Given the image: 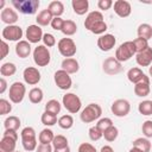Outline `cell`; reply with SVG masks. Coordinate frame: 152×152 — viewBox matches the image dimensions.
Listing matches in <instances>:
<instances>
[{"instance_id": "6da1fadb", "label": "cell", "mask_w": 152, "mask_h": 152, "mask_svg": "<svg viewBox=\"0 0 152 152\" xmlns=\"http://www.w3.org/2000/svg\"><path fill=\"white\" fill-rule=\"evenodd\" d=\"M101 115H102L101 106L97 103H89L81 112L80 119L84 124H90V122H94V121L101 119Z\"/></svg>"}, {"instance_id": "7a4b0ae2", "label": "cell", "mask_w": 152, "mask_h": 152, "mask_svg": "<svg viewBox=\"0 0 152 152\" xmlns=\"http://www.w3.org/2000/svg\"><path fill=\"white\" fill-rule=\"evenodd\" d=\"M134 55H137V50L134 46L133 40H128L122 44H120V46L115 50V55L114 57L119 61V62H127L129 61Z\"/></svg>"}, {"instance_id": "3957f363", "label": "cell", "mask_w": 152, "mask_h": 152, "mask_svg": "<svg viewBox=\"0 0 152 152\" xmlns=\"http://www.w3.org/2000/svg\"><path fill=\"white\" fill-rule=\"evenodd\" d=\"M11 4L23 14H34L40 5L39 0H12Z\"/></svg>"}, {"instance_id": "277c9868", "label": "cell", "mask_w": 152, "mask_h": 152, "mask_svg": "<svg viewBox=\"0 0 152 152\" xmlns=\"http://www.w3.org/2000/svg\"><path fill=\"white\" fill-rule=\"evenodd\" d=\"M32 56H33V62L36 63L37 66H46L51 61L50 50L45 45L36 46L32 52Z\"/></svg>"}, {"instance_id": "5b68a950", "label": "cell", "mask_w": 152, "mask_h": 152, "mask_svg": "<svg viewBox=\"0 0 152 152\" xmlns=\"http://www.w3.org/2000/svg\"><path fill=\"white\" fill-rule=\"evenodd\" d=\"M62 104L64 106V108L69 113L76 114V113H78L81 110L82 101H81V99L76 94H74V93H66L65 95H63Z\"/></svg>"}, {"instance_id": "8992f818", "label": "cell", "mask_w": 152, "mask_h": 152, "mask_svg": "<svg viewBox=\"0 0 152 152\" xmlns=\"http://www.w3.org/2000/svg\"><path fill=\"white\" fill-rule=\"evenodd\" d=\"M57 49L59 51V53L65 57V58H71L76 55V51H77V48H76V44L75 42L71 39V38H61L57 43Z\"/></svg>"}, {"instance_id": "52a82bcc", "label": "cell", "mask_w": 152, "mask_h": 152, "mask_svg": "<svg viewBox=\"0 0 152 152\" xmlns=\"http://www.w3.org/2000/svg\"><path fill=\"white\" fill-rule=\"evenodd\" d=\"M26 94V87L23 82H13L10 86V90H8V97L10 101L12 103H20Z\"/></svg>"}, {"instance_id": "ba28073f", "label": "cell", "mask_w": 152, "mask_h": 152, "mask_svg": "<svg viewBox=\"0 0 152 152\" xmlns=\"http://www.w3.org/2000/svg\"><path fill=\"white\" fill-rule=\"evenodd\" d=\"M23 28L18 25H7L2 28L1 37L2 40H10V42H20L23 38Z\"/></svg>"}, {"instance_id": "9c48e42d", "label": "cell", "mask_w": 152, "mask_h": 152, "mask_svg": "<svg viewBox=\"0 0 152 152\" xmlns=\"http://www.w3.org/2000/svg\"><path fill=\"white\" fill-rule=\"evenodd\" d=\"M110 110H112V113L115 116L124 118V116H126L129 113V110H131V103L126 99H118V100H115L112 103Z\"/></svg>"}, {"instance_id": "30bf717a", "label": "cell", "mask_w": 152, "mask_h": 152, "mask_svg": "<svg viewBox=\"0 0 152 152\" xmlns=\"http://www.w3.org/2000/svg\"><path fill=\"white\" fill-rule=\"evenodd\" d=\"M53 80H55L56 86L62 90H68L72 86V80H71L70 75L66 71H64L63 69H59L55 72Z\"/></svg>"}, {"instance_id": "8fae6325", "label": "cell", "mask_w": 152, "mask_h": 152, "mask_svg": "<svg viewBox=\"0 0 152 152\" xmlns=\"http://www.w3.org/2000/svg\"><path fill=\"white\" fill-rule=\"evenodd\" d=\"M25 36H26V39L28 43L31 44H37L39 43L40 40H43V30L39 25L37 24H33V25H28L27 28H26V32H25Z\"/></svg>"}, {"instance_id": "7c38bea8", "label": "cell", "mask_w": 152, "mask_h": 152, "mask_svg": "<svg viewBox=\"0 0 152 152\" xmlns=\"http://www.w3.org/2000/svg\"><path fill=\"white\" fill-rule=\"evenodd\" d=\"M102 69L107 75H116L122 70V64L115 57H108L103 61Z\"/></svg>"}, {"instance_id": "4fadbf2b", "label": "cell", "mask_w": 152, "mask_h": 152, "mask_svg": "<svg viewBox=\"0 0 152 152\" xmlns=\"http://www.w3.org/2000/svg\"><path fill=\"white\" fill-rule=\"evenodd\" d=\"M23 78L25 81L26 84L28 86H36L39 83L42 76H40V72L37 68L34 66H27L24 69L23 71Z\"/></svg>"}, {"instance_id": "5bb4252c", "label": "cell", "mask_w": 152, "mask_h": 152, "mask_svg": "<svg viewBox=\"0 0 152 152\" xmlns=\"http://www.w3.org/2000/svg\"><path fill=\"white\" fill-rule=\"evenodd\" d=\"M115 44H116V38L110 33H104L97 38V48L103 52L110 51L115 46Z\"/></svg>"}, {"instance_id": "9a60e30c", "label": "cell", "mask_w": 152, "mask_h": 152, "mask_svg": "<svg viewBox=\"0 0 152 152\" xmlns=\"http://www.w3.org/2000/svg\"><path fill=\"white\" fill-rule=\"evenodd\" d=\"M114 12L116 15H119L120 18H126L131 14L132 12V6L128 1L126 0H116L114 4Z\"/></svg>"}, {"instance_id": "2e32d148", "label": "cell", "mask_w": 152, "mask_h": 152, "mask_svg": "<svg viewBox=\"0 0 152 152\" xmlns=\"http://www.w3.org/2000/svg\"><path fill=\"white\" fill-rule=\"evenodd\" d=\"M137 64L140 66H150L152 64V48H147L141 52L135 55Z\"/></svg>"}, {"instance_id": "e0dca14e", "label": "cell", "mask_w": 152, "mask_h": 152, "mask_svg": "<svg viewBox=\"0 0 152 152\" xmlns=\"http://www.w3.org/2000/svg\"><path fill=\"white\" fill-rule=\"evenodd\" d=\"M0 19L7 25H15L18 21V13L11 7H5L0 13Z\"/></svg>"}, {"instance_id": "ac0fdd59", "label": "cell", "mask_w": 152, "mask_h": 152, "mask_svg": "<svg viewBox=\"0 0 152 152\" xmlns=\"http://www.w3.org/2000/svg\"><path fill=\"white\" fill-rule=\"evenodd\" d=\"M150 78L148 76L146 78H144L142 81H140L139 83L134 84V94L139 97H146L150 94Z\"/></svg>"}, {"instance_id": "d6986e66", "label": "cell", "mask_w": 152, "mask_h": 152, "mask_svg": "<svg viewBox=\"0 0 152 152\" xmlns=\"http://www.w3.org/2000/svg\"><path fill=\"white\" fill-rule=\"evenodd\" d=\"M32 51V48H31V43H28L27 40H20L15 45V53L18 57L20 58H26L30 56Z\"/></svg>"}, {"instance_id": "ffe728a7", "label": "cell", "mask_w": 152, "mask_h": 152, "mask_svg": "<svg viewBox=\"0 0 152 152\" xmlns=\"http://www.w3.org/2000/svg\"><path fill=\"white\" fill-rule=\"evenodd\" d=\"M62 69L64 71H66L69 75L70 74H76L78 70H80V64L77 62V59H75L74 57L71 58H64L62 61V64H61Z\"/></svg>"}, {"instance_id": "44dd1931", "label": "cell", "mask_w": 152, "mask_h": 152, "mask_svg": "<svg viewBox=\"0 0 152 152\" xmlns=\"http://www.w3.org/2000/svg\"><path fill=\"white\" fill-rule=\"evenodd\" d=\"M103 20V14L100 12V11H93L90 13H88V15L86 17V20H84V27L89 31L93 25H95L96 23L99 21H102Z\"/></svg>"}, {"instance_id": "7402d4cb", "label": "cell", "mask_w": 152, "mask_h": 152, "mask_svg": "<svg viewBox=\"0 0 152 152\" xmlns=\"http://www.w3.org/2000/svg\"><path fill=\"white\" fill-rule=\"evenodd\" d=\"M146 77H147V76L142 72V70H141L140 68H137V66L131 68V69L127 71V78H128V81L132 82V83H134V84L139 83L140 81H142V80L146 78Z\"/></svg>"}, {"instance_id": "603a6c76", "label": "cell", "mask_w": 152, "mask_h": 152, "mask_svg": "<svg viewBox=\"0 0 152 152\" xmlns=\"http://www.w3.org/2000/svg\"><path fill=\"white\" fill-rule=\"evenodd\" d=\"M71 6L74 12L77 15H83L88 12L89 8V1L88 0H72L71 1Z\"/></svg>"}, {"instance_id": "cb8c5ba5", "label": "cell", "mask_w": 152, "mask_h": 152, "mask_svg": "<svg viewBox=\"0 0 152 152\" xmlns=\"http://www.w3.org/2000/svg\"><path fill=\"white\" fill-rule=\"evenodd\" d=\"M52 19H53L52 14L50 13V11H49L48 8H45V10H42V11L38 13V15H37V18H36V21H37V25H39V26L42 27V26H48V25H50L51 21H52Z\"/></svg>"}, {"instance_id": "d4e9b609", "label": "cell", "mask_w": 152, "mask_h": 152, "mask_svg": "<svg viewBox=\"0 0 152 152\" xmlns=\"http://www.w3.org/2000/svg\"><path fill=\"white\" fill-rule=\"evenodd\" d=\"M17 140L10 137H4L0 140V152H14L15 151Z\"/></svg>"}, {"instance_id": "484cf974", "label": "cell", "mask_w": 152, "mask_h": 152, "mask_svg": "<svg viewBox=\"0 0 152 152\" xmlns=\"http://www.w3.org/2000/svg\"><path fill=\"white\" fill-rule=\"evenodd\" d=\"M48 10L50 11V13L52 14L53 18L56 17H61L63 13H64V5L62 1H58V0H55V1H51L48 6Z\"/></svg>"}, {"instance_id": "4316f807", "label": "cell", "mask_w": 152, "mask_h": 152, "mask_svg": "<svg viewBox=\"0 0 152 152\" xmlns=\"http://www.w3.org/2000/svg\"><path fill=\"white\" fill-rule=\"evenodd\" d=\"M44 99V93L39 87H33L30 91H28V100L31 103L38 104L43 101Z\"/></svg>"}, {"instance_id": "83f0119b", "label": "cell", "mask_w": 152, "mask_h": 152, "mask_svg": "<svg viewBox=\"0 0 152 152\" xmlns=\"http://www.w3.org/2000/svg\"><path fill=\"white\" fill-rule=\"evenodd\" d=\"M53 138H55V133L52 132V129H50L48 127L42 129L39 135H38L39 144H52Z\"/></svg>"}, {"instance_id": "f1b7e54d", "label": "cell", "mask_w": 152, "mask_h": 152, "mask_svg": "<svg viewBox=\"0 0 152 152\" xmlns=\"http://www.w3.org/2000/svg\"><path fill=\"white\" fill-rule=\"evenodd\" d=\"M137 33H138V37L139 38H144L146 40L151 39L152 38V26L150 24H140L138 26V30H137Z\"/></svg>"}, {"instance_id": "f546056e", "label": "cell", "mask_w": 152, "mask_h": 152, "mask_svg": "<svg viewBox=\"0 0 152 152\" xmlns=\"http://www.w3.org/2000/svg\"><path fill=\"white\" fill-rule=\"evenodd\" d=\"M61 31H62V33H63L64 36H66V37L74 36V34L77 32V25H76V23H75L74 20H70V19L64 20V24H63V27H62Z\"/></svg>"}, {"instance_id": "4dcf8cb0", "label": "cell", "mask_w": 152, "mask_h": 152, "mask_svg": "<svg viewBox=\"0 0 152 152\" xmlns=\"http://www.w3.org/2000/svg\"><path fill=\"white\" fill-rule=\"evenodd\" d=\"M20 125H21V121L15 115H10L4 121L5 129H14V131H18V128L20 127Z\"/></svg>"}, {"instance_id": "1f68e13d", "label": "cell", "mask_w": 152, "mask_h": 152, "mask_svg": "<svg viewBox=\"0 0 152 152\" xmlns=\"http://www.w3.org/2000/svg\"><path fill=\"white\" fill-rule=\"evenodd\" d=\"M17 71V66L14 63L12 62H6L0 66V74L2 77H8V76H13Z\"/></svg>"}, {"instance_id": "d6a6232c", "label": "cell", "mask_w": 152, "mask_h": 152, "mask_svg": "<svg viewBox=\"0 0 152 152\" xmlns=\"http://www.w3.org/2000/svg\"><path fill=\"white\" fill-rule=\"evenodd\" d=\"M133 146L141 150L142 152H151V142L147 138H137L133 140Z\"/></svg>"}, {"instance_id": "836d02e7", "label": "cell", "mask_w": 152, "mask_h": 152, "mask_svg": "<svg viewBox=\"0 0 152 152\" xmlns=\"http://www.w3.org/2000/svg\"><path fill=\"white\" fill-rule=\"evenodd\" d=\"M40 121H42V124L45 125L46 127H50V126L56 125L57 121H58V119H57V115H55V114H52V113L45 110V112L42 114V116H40Z\"/></svg>"}, {"instance_id": "e575fe53", "label": "cell", "mask_w": 152, "mask_h": 152, "mask_svg": "<svg viewBox=\"0 0 152 152\" xmlns=\"http://www.w3.org/2000/svg\"><path fill=\"white\" fill-rule=\"evenodd\" d=\"M57 124L62 129H70L74 126V118L70 114H64L61 118H58Z\"/></svg>"}, {"instance_id": "d590c367", "label": "cell", "mask_w": 152, "mask_h": 152, "mask_svg": "<svg viewBox=\"0 0 152 152\" xmlns=\"http://www.w3.org/2000/svg\"><path fill=\"white\" fill-rule=\"evenodd\" d=\"M61 109H62V104H61L57 100H55V99L49 100V101L46 102V104H45V110H46V112H50V113H52V114H55V115L59 114Z\"/></svg>"}, {"instance_id": "8d00e7d4", "label": "cell", "mask_w": 152, "mask_h": 152, "mask_svg": "<svg viewBox=\"0 0 152 152\" xmlns=\"http://www.w3.org/2000/svg\"><path fill=\"white\" fill-rule=\"evenodd\" d=\"M138 110L141 115H152V101L144 100L138 104Z\"/></svg>"}, {"instance_id": "74e56055", "label": "cell", "mask_w": 152, "mask_h": 152, "mask_svg": "<svg viewBox=\"0 0 152 152\" xmlns=\"http://www.w3.org/2000/svg\"><path fill=\"white\" fill-rule=\"evenodd\" d=\"M118 135H119V129H118V127H115L114 125L110 126L109 128H107V129L103 132V138H104V140H107L108 142L114 141V140L118 138Z\"/></svg>"}, {"instance_id": "f35d334b", "label": "cell", "mask_w": 152, "mask_h": 152, "mask_svg": "<svg viewBox=\"0 0 152 152\" xmlns=\"http://www.w3.org/2000/svg\"><path fill=\"white\" fill-rule=\"evenodd\" d=\"M52 146H53V150L64 148V147L69 146L66 137H64V135H62V134H57V135H55L53 141H52Z\"/></svg>"}, {"instance_id": "ab89813d", "label": "cell", "mask_w": 152, "mask_h": 152, "mask_svg": "<svg viewBox=\"0 0 152 152\" xmlns=\"http://www.w3.org/2000/svg\"><path fill=\"white\" fill-rule=\"evenodd\" d=\"M20 138H21V140H32V139H37L34 128H33V127H30V126L23 128L21 132H20Z\"/></svg>"}, {"instance_id": "60d3db41", "label": "cell", "mask_w": 152, "mask_h": 152, "mask_svg": "<svg viewBox=\"0 0 152 152\" xmlns=\"http://www.w3.org/2000/svg\"><path fill=\"white\" fill-rule=\"evenodd\" d=\"M106 30H107V24L104 23V20H102V21H99L95 25H93L89 31L94 34H101L102 36L106 32Z\"/></svg>"}, {"instance_id": "b9f144b4", "label": "cell", "mask_w": 152, "mask_h": 152, "mask_svg": "<svg viewBox=\"0 0 152 152\" xmlns=\"http://www.w3.org/2000/svg\"><path fill=\"white\" fill-rule=\"evenodd\" d=\"M88 134H89L90 140H93V141H97V140H100L103 137V132L101 129H99L96 126L90 127L89 131H88Z\"/></svg>"}, {"instance_id": "7bdbcfd3", "label": "cell", "mask_w": 152, "mask_h": 152, "mask_svg": "<svg viewBox=\"0 0 152 152\" xmlns=\"http://www.w3.org/2000/svg\"><path fill=\"white\" fill-rule=\"evenodd\" d=\"M133 43H134L137 53H138V52H141V51H144L145 49L148 48V40H146V39H144V38H139V37H138V38H135V39L133 40Z\"/></svg>"}, {"instance_id": "ee69618b", "label": "cell", "mask_w": 152, "mask_h": 152, "mask_svg": "<svg viewBox=\"0 0 152 152\" xmlns=\"http://www.w3.org/2000/svg\"><path fill=\"white\" fill-rule=\"evenodd\" d=\"M99 129H101L102 132H104L107 128H109L110 126H113V121H112V119H109V118H101V119H99L97 120V124L95 125Z\"/></svg>"}, {"instance_id": "f6af8a7d", "label": "cell", "mask_w": 152, "mask_h": 152, "mask_svg": "<svg viewBox=\"0 0 152 152\" xmlns=\"http://www.w3.org/2000/svg\"><path fill=\"white\" fill-rule=\"evenodd\" d=\"M12 112V104L8 100L1 99L0 100V115H6Z\"/></svg>"}, {"instance_id": "bcb514c9", "label": "cell", "mask_w": 152, "mask_h": 152, "mask_svg": "<svg viewBox=\"0 0 152 152\" xmlns=\"http://www.w3.org/2000/svg\"><path fill=\"white\" fill-rule=\"evenodd\" d=\"M141 131L142 134L145 135V138H152V120H146L142 122L141 126Z\"/></svg>"}, {"instance_id": "7dc6e473", "label": "cell", "mask_w": 152, "mask_h": 152, "mask_svg": "<svg viewBox=\"0 0 152 152\" xmlns=\"http://www.w3.org/2000/svg\"><path fill=\"white\" fill-rule=\"evenodd\" d=\"M21 144H23V147L25 151H34L37 150L38 147V142H37V139H32V140H21Z\"/></svg>"}, {"instance_id": "c3c4849f", "label": "cell", "mask_w": 152, "mask_h": 152, "mask_svg": "<svg viewBox=\"0 0 152 152\" xmlns=\"http://www.w3.org/2000/svg\"><path fill=\"white\" fill-rule=\"evenodd\" d=\"M43 45H45L46 48H52L56 45V38L53 34L51 33H44L43 36Z\"/></svg>"}, {"instance_id": "681fc988", "label": "cell", "mask_w": 152, "mask_h": 152, "mask_svg": "<svg viewBox=\"0 0 152 152\" xmlns=\"http://www.w3.org/2000/svg\"><path fill=\"white\" fill-rule=\"evenodd\" d=\"M77 152H97V150H96L95 146L91 145L90 142H82V144L78 146Z\"/></svg>"}, {"instance_id": "f907efd6", "label": "cell", "mask_w": 152, "mask_h": 152, "mask_svg": "<svg viewBox=\"0 0 152 152\" xmlns=\"http://www.w3.org/2000/svg\"><path fill=\"white\" fill-rule=\"evenodd\" d=\"M63 24H64V19H62L61 17H56V18L52 19V21H51L50 25H51V27H52L53 30L61 31L62 27H63Z\"/></svg>"}, {"instance_id": "816d5d0a", "label": "cell", "mask_w": 152, "mask_h": 152, "mask_svg": "<svg viewBox=\"0 0 152 152\" xmlns=\"http://www.w3.org/2000/svg\"><path fill=\"white\" fill-rule=\"evenodd\" d=\"M113 6V1L112 0H99L97 1V7L102 11H107Z\"/></svg>"}, {"instance_id": "f5cc1de1", "label": "cell", "mask_w": 152, "mask_h": 152, "mask_svg": "<svg viewBox=\"0 0 152 152\" xmlns=\"http://www.w3.org/2000/svg\"><path fill=\"white\" fill-rule=\"evenodd\" d=\"M36 152H53L52 144H39Z\"/></svg>"}, {"instance_id": "db71d44e", "label": "cell", "mask_w": 152, "mask_h": 152, "mask_svg": "<svg viewBox=\"0 0 152 152\" xmlns=\"http://www.w3.org/2000/svg\"><path fill=\"white\" fill-rule=\"evenodd\" d=\"M8 52H10V46H8V44L6 43V40H2V42H1V57H0V59H4V58L8 55Z\"/></svg>"}, {"instance_id": "11a10c76", "label": "cell", "mask_w": 152, "mask_h": 152, "mask_svg": "<svg viewBox=\"0 0 152 152\" xmlns=\"http://www.w3.org/2000/svg\"><path fill=\"white\" fill-rule=\"evenodd\" d=\"M4 137H10V138H13L14 140H18V133L17 131L14 129H5V132L2 133Z\"/></svg>"}, {"instance_id": "9f6ffc18", "label": "cell", "mask_w": 152, "mask_h": 152, "mask_svg": "<svg viewBox=\"0 0 152 152\" xmlns=\"http://www.w3.org/2000/svg\"><path fill=\"white\" fill-rule=\"evenodd\" d=\"M7 89V82L5 80V77H1L0 78V94H4Z\"/></svg>"}, {"instance_id": "6f0895ef", "label": "cell", "mask_w": 152, "mask_h": 152, "mask_svg": "<svg viewBox=\"0 0 152 152\" xmlns=\"http://www.w3.org/2000/svg\"><path fill=\"white\" fill-rule=\"evenodd\" d=\"M100 152H114V150H113L112 146H109V145H104V146L101 147Z\"/></svg>"}, {"instance_id": "680465c9", "label": "cell", "mask_w": 152, "mask_h": 152, "mask_svg": "<svg viewBox=\"0 0 152 152\" xmlns=\"http://www.w3.org/2000/svg\"><path fill=\"white\" fill-rule=\"evenodd\" d=\"M53 152H71V150H70V147H69V146H66V147H64V148L53 150Z\"/></svg>"}, {"instance_id": "91938a15", "label": "cell", "mask_w": 152, "mask_h": 152, "mask_svg": "<svg viewBox=\"0 0 152 152\" xmlns=\"http://www.w3.org/2000/svg\"><path fill=\"white\" fill-rule=\"evenodd\" d=\"M128 152H142V151L139 150V148H137V147H134V146H132V148H131Z\"/></svg>"}, {"instance_id": "94428289", "label": "cell", "mask_w": 152, "mask_h": 152, "mask_svg": "<svg viewBox=\"0 0 152 152\" xmlns=\"http://www.w3.org/2000/svg\"><path fill=\"white\" fill-rule=\"evenodd\" d=\"M4 6H5V0H1L0 1V10H4L5 8Z\"/></svg>"}, {"instance_id": "6125c7cd", "label": "cell", "mask_w": 152, "mask_h": 152, "mask_svg": "<svg viewBox=\"0 0 152 152\" xmlns=\"http://www.w3.org/2000/svg\"><path fill=\"white\" fill-rule=\"evenodd\" d=\"M148 74H150V76H152V64H151L150 68H148Z\"/></svg>"}, {"instance_id": "be15d7a7", "label": "cell", "mask_w": 152, "mask_h": 152, "mask_svg": "<svg viewBox=\"0 0 152 152\" xmlns=\"http://www.w3.org/2000/svg\"><path fill=\"white\" fill-rule=\"evenodd\" d=\"M14 152H20V151H14Z\"/></svg>"}]
</instances>
